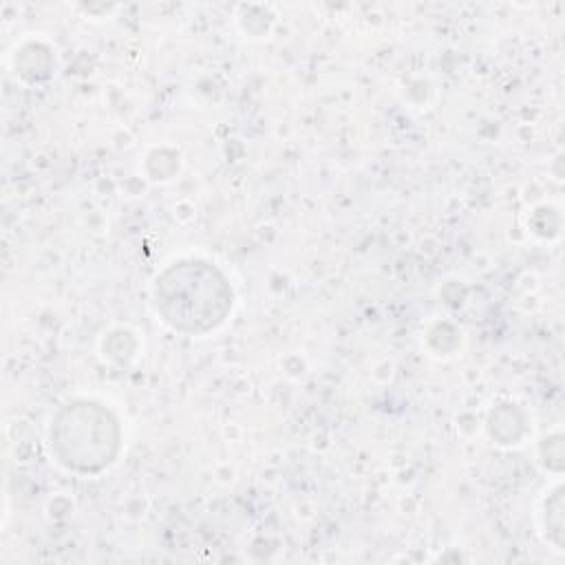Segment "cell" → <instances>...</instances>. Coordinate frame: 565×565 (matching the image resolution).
<instances>
[{"label":"cell","mask_w":565,"mask_h":565,"mask_svg":"<svg viewBox=\"0 0 565 565\" xmlns=\"http://www.w3.org/2000/svg\"><path fill=\"white\" fill-rule=\"evenodd\" d=\"M51 444L62 463L82 472L108 466L119 448L115 417L99 404H68L51 428Z\"/></svg>","instance_id":"7a4b0ae2"},{"label":"cell","mask_w":565,"mask_h":565,"mask_svg":"<svg viewBox=\"0 0 565 565\" xmlns=\"http://www.w3.org/2000/svg\"><path fill=\"white\" fill-rule=\"evenodd\" d=\"M157 311L183 333H205L232 309V289L223 274L203 260H181L168 267L154 287Z\"/></svg>","instance_id":"6da1fadb"}]
</instances>
